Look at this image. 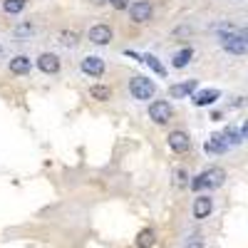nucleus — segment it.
Wrapping results in <instances>:
<instances>
[{
    "instance_id": "nucleus-1",
    "label": "nucleus",
    "mask_w": 248,
    "mask_h": 248,
    "mask_svg": "<svg viewBox=\"0 0 248 248\" xmlns=\"http://www.w3.org/2000/svg\"><path fill=\"white\" fill-rule=\"evenodd\" d=\"M226 181V171L221 167H211V169H206L201 171L194 181H191V189L194 191H203V189H218V186Z\"/></svg>"
},
{
    "instance_id": "nucleus-2",
    "label": "nucleus",
    "mask_w": 248,
    "mask_h": 248,
    "mask_svg": "<svg viewBox=\"0 0 248 248\" xmlns=\"http://www.w3.org/2000/svg\"><path fill=\"white\" fill-rule=\"evenodd\" d=\"M154 92H156V85H154V82H152L149 77L137 75V77H132V79H129V94H132L134 99L147 102V99H152V97H154Z\"/></svg>"
},
{
    "instance_id": "nucleus-3",
    "label": "nucleus",
    "mask_w": 248,
    "mask_h": 248,
    "mask_svg": "<svg viewBox=\"0 0 248 248\" xmlns=\"http://www.w3.org/2000/svg\"><path fill=\"white\" fill-rule=\"evenodd\" d=\"M129 20L132 23H149L152 15H154V8L149 0H134V3H129Z\"/></svg>"
},
{
    "instance_id": "nucleus-4",
    "label": "nucleus",
    "mask_w": 248,
    "mask_h": 248,
    "mask_svg": "<svg viewBox=\"0 0 248 248\" xmlns=\"http://www.w3.org/2000/svg\"><path fill=\"white\" fill-rule=\"evenodd\" d=\"M112 37H114V32H112V28H109V25H105V23L92 25V28L87 30V40H90L92 45H99V47L109 45V43H112Z\"/></svg>"
},
{
    "instance_id": "nucleus-5",
    "label": "nucleus",
    "mask_w": 248,
    "mask_h": 248,
    "mask_svg": "<svg viewBox=\"0 0 248 248\" xmlns=\"http://www.w3.org/2000/svg\"><path fill=\"white\" fill-rule=\"evenodd\" d=\"M171 114H174L171 105H169V102H164V99H156V102L149 105V119L154 124H167L171 119Z\"/></svg>"
},
{
    "instance_id": "nucleus-6",
    "label": "nucleus",
    "mask_w": 248,
    "mask_h": 248,
    "mask_svg": "<svg viewBox=\"0 0 248 248\" xmlns=\"http://www.w3.org/2000/svg\"><path fill=\"white\" fill-rule=\"evenodd\" d=\"M79 70L85 75H90V77H102L107 72V62L102 57H97V55H90V57H85L79 62Z\"/></svg>"
},
{
    "instance_id": "nucleus-7",
    "label": "nucleus",
    "mask_w": 248,
    "mask_h": 248,
    "mask_svg": "<svg viewBox=\"0 0 248 248\" xmlns=\"http://www.w3.org/2000/svg\"><path fill=\"white\" fill-rule=\"evenodd\" d=\"M60 57L55 52H40L37 55V70L43 75H57L60 72Z\"/></svg>"
},
{
    "instance_id": "nucleus-8",
    "label": "nucleus",
    "mask_w": 248,
    "mask_h": 248,
    "mask_svg": "<svg viewBox=\"0 0 248 248\" xmlns=\"http://www.w3.org/2000/svg\"><path fill=\"white\" fill-rule=\"evenodd\" d=\"M211 211H214V199L206 196V194H199V196L194 199V206H191L194 218H199V221H201V218H209Z\"/></svg>"
},
{
    "instance_id": "nucleus-9",
    "label": "nucleus",
    "mask_w": 248,
    "mask_h": 248,
    "mask_svg": "<svg viewBox=\"0 0 248 248\" xmlns=\"http://www.w3.org/2000/svg\"><path fill=\"white\" fill-rule=\"evenodd\" d=\"M169 147H171L176 154H184V152H189V147H191V139H189V134H186V132L174 129V132L169 134Z\"/></svg>"
},
{
    "instance_id": "nucleus-10",
    "label": "nucleus",
    "mask_w": 248,
    "mask_h": 248,
    "mask_svg": "<svg viewBox=\"0 0 248 248\" xmlns=\"http://www.w3.org/2000/svg\"><path fill=\"white\" fill-rule=\"evenodd\" d=\"M196 87H199L196 79H186V82H179V85H171V87H169V94H171L174 99H184V97L194 94Z\"/></svg>"
},
{
    "instance_id": "nucleus-11",
    "label": "nucleus",
    "mask_w": 248,
    "mask_h": 248,
    "mask_svg": "<svg viewBox=\"0 0 248 248\" xmlns=\"http://www.w3.org/2000/svg\"><path fill=\"white\" fill-rule=\"evenodd\" d=\"M30 70H32V60H30L28 55H15V57L10 60V72H13V75L23 77V75H28Z\"/></svg>"
},
{
    "instance_id": "nucleus-12",
    "label": "nucleus",
    "mask_w": 248,
    "mask_h": 248,
    "mask_svg": "<svg viewBox=\"0 0 248 248\" xmlns=\"http://www.w3.org/2000/svg\"><path fill=\"white\" fill-rule=\"evenodd\" d=\"M218 97H221V92L211 87V90H199V92L194 94V99H191V102H194L196 107H209V105H214V102H216Z\"/></svg>"
},
{
    "instance_id": "nucleus-13",
    "label": "nucleus",
    "mask_w": 248,
    "mask_h": 248,
    "mask_svg": "<svg viewBox=\"0 0 248 248\" xmlns=\"http://www.w3.org/2000/svg\"><path fill=\"white\" fill-rule=\"evenodd\" d=\"M203 149L209 152V154H223V152H229V144L223 141L221 134H211V139L203 144Z\"/></svg>"
},
{
    "instance_id": "nucleus-14",
    "label": "nucleus",
    "mask_w": 248,
    "mask_h": 248,
    "mask_svg": "<svg viewBox=\"0 0 248 248\" xmlns=\"http://www.w3.org/2000/svg\"><path fill=\"white\" fill-rule=\"evenodd\" d=\"M79 40H82V37H79V32H75V30H60V32H57V43H60L62 47H70V50H72V47L79 45Z\"/></svg>"
},
{
    "instance_id": "nucleus-15",
    "label": "nucleus",
    "mask_w": 248,
    "mask_h": 248,
    "mask_svg": "<svg viewBox=\"0 0 248 248\" xmlns=\"http://www.w3.org/2000/svg\"><path fill=\"white\" fill-rule=\"evenodd\" d=\"M156 243V231L154 229H141L137 233V248H152Z\"/></svg>"
},
{
    "instance_id": "nucleus-16",
    "label": "nucleus",
    "mask_w": 248,
    "mask_h": 248,
    "mask_svg": "<svg viewBox=\"0 0 248 248\" xmlns=\"http://www.w3.org/2000/svg\"><path fill=\"white\" fill-rule=\"evenodd\" d=\"M191 57H194V50H191V47H184V50L174 52V57H171V65H174L176 70H181V67H186V65L191 62Z\"/></svg>"
},
{
    "instance_id": "nucleus-17",
    "label": "nucleus",
    "mask_w": 248,
    "mask_h": 248,
    "mask_svg": "<svg viewBox=\"0 0 248 248\" xmlns=\"http://www.w3.org/2000/svg\"><path fill=\"white\" fill-rule=\"evenodd\" d=\"M221 137H223V141L229 144V147H236V144H241L243 139H241V129H236L233 124H229L223 132H221Z\"/></svg>"
},
{
    "instance_id": "nucleus-18",
    "label": "nucleus",
    "mask_w": 248,
    "mask_h": 248,
    "mask_svg": "<svg viewBox=\"0 0 248 248\" xmlns=\"http://www.w3.org/2000/svg\"><path fill=\"white\" fill-rule=\"evenodd\" d=\"M90 97L97 99V102H107V99H112V87H107V85H92L90 87Z\"/></svg>"
},
{
    "instance_id": "nucleus-19",
    "label": "nucleus",
    "mask_w": 248,
    "mask_h": 248,
    "mask_svg": "<svg viewBox=\"0 0 248 248\" xmlns=\"http://www.w3.org/2000/svg\"><path fill=\"white\" fill-rule=\"evenodd\" d=\"M32 35H35V25L32 23H20V25L13 28V37L15 40H28Z\"/></svg>"
},
{
    "instance_id": "nucleus-20",
    "label": "nucleus",
    "mask_w": 248,
    "mask_h": 248,
    "mask_svg": "<svg viewBox=\"0 0 248 248\" xmlns=\"http://www.w3.org/2000/svg\"><path fill=\"white\" fill-rule=\"evenodd\" d=\"M3 10L8 15H17L25 10V0H3Z\"/></svg>"
},
{
    "instance_id": "nucleus-21",
    "label": "nucleus",
    "mask_w": 248,
    "mask_h": 248,
    "mask_svg": "<svg viewBox=\"0 0 248 248\" xmlns=\"http://www.w3.org/2000/svg\"><path fill=\"white\" fill-rule=\"evenodd\" d=\"M141 62H147V65L156 72V75H161V77H167V67L161 65V62L154 57V55H141Z\"/></svg>"
},
{
    "instance_id": "nucleus-22",
    "label": "nucleus",
    "mask_w": 248,
    "mask_h": 248,
    "mask_svg": "<svg viewBox=\"0 0 248 248\" xmlns=\"http://www.w3.org/2000/svg\"><path fill=\"white\" fill-rule=\"evenodd\" d=\"M186 184H189V174L184 169H176L174 171V186H186Z\"/></svg>"
},
{
    "instance_id": "nucleus-23",
    "label": "nucleus",
    "mask_w": 248,
    "mask_h": 248,
    "mask_svg": "<svg viewBox=\"0 0 248 248\" xmlns=\"http://www.w3.org/2000/svg\"><path fill=\"white\" fill-rule=\"evenodd\" d=\"M184 248H203V238L199 233H194V236H189V241H186Z\"/></svg>"
},
{
    "instance_id": "nucleus-24",
    "label": "nucleus",
    "mask_w": 248,
    "mask_h": 248,
    "mask_svg": "<svg viewBox=\"0 0 248 248\" xmlns=\"http://www.w3.org/2000/svg\"><path fill=\"white\" fill-rule=\"evenodd\" d=\"M107 3H109L114 10H127V8H129V0H107Z\"/></svg>"
},
{
    "instance_id": "nucleus-25",
    "label": "nucleus",
    "mask_w": 248,
    "mask_h": 248,
    "mask_svg": "<svg viewBox=\"0 0 248 248\" xmlns=\"http://www.w3.org/2000/svg\"><path fill=\"white\" fill-rule=\"evenodd\" d=\"M236 32H238V37L243 40V43L248 45V28H241V30H236Z\"/></svg>"
},
{
    "instance_id": "nucleus-26",
    "label": "nucleus",
    "mask_w": 248,
    "mask_h": 248,
    "mask_svg": "<svg viewBox=\"0 0 248 248\" xmlns=\"http://www.w3.org/2000/svg\"><path fill=\"white\" fill-rule=\"evenodd\" d=\"M241 139H248V119L243 122V127H241Z\"/></svg>"
},
{
    "instance_id": "nucleus-27",
    "label": "nucleus",
    "mask_w": 248,
    "mask_h": 248,
    "mask_svg": "<svg viewBox=\"0 0 248 248\" xmlns=\"http://www.w3.org/2000/svg\"><path fill=\"white\" fill-rule=\"evenodd\" d=\"M92 3H94V5H105V3H107V0H92Z\"/></svg>"
},
{
    "instance_id": "nucleus-28",
    "label": "nucleus",
    "mask_w": 248,
    "mask_h": 248,
    "mask_svg": "<svg viewBox=\"0 0 248 248\" xmlns=\"http://www.w3.org/2000/svg\"><path fill=\"white\" fill-rule=\"evenodd\" d=\"M0 55H3V45H0Z\"/></svg>"
}]
</instances>
